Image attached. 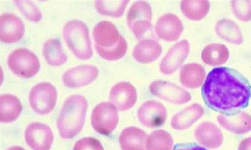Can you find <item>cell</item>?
Masks as SVG:
<instances>
[{
    "label": "cell",
    "mask_w": 251,
    "mask_h": 150,
    "mask_svg": "<svg viewBox=\"0 0 251 150\" xmlns=\"http://www.w3.org/2000/svg\"><path fill=\"white\" fill-rule=\"evenodd\" d=\"M195 133L197 141L206 148L216 149L222 145V131L212 122H203L197 128Z\"/></svg>",
    "instance_id": "cell-18"
},
{
    "label": "cell",
    "mask_w": 251,
    "mask_h": 150,
    "mask_svg": "<svg viewBox=\"0 0 251 150\" xmlns=\"http://www.w3.org/2000/svg\"><path fill=\"white\" fill-rule=\"evenodd\" d=\"M230 57L228 49L221 44H211L204 48L202 58L210 66H219L226 63Z\"/></svg>",
    "instance_id": "cell-26"
},
{
    "label": "cell",
    "mask_w": 251,
    "mask_h": 150,
    "mask_svg": "<svg viewBox=\"0 0 251 150\" xmlns=\"http://www.w3.org/2000/svg\"><path fill=\"white\" fill-rule=\"evenodd\" d=\"M73 150H104V148L97 139L86 137L77 141Z\"/></svg>",
    "instance_id": "cell-32"
},
{
    "label": "cell",
    "mask_w": 251,
    "mask_h": 150,
    "mask_svg": "<svg viewBox=\"0 0 251 150\" xmlns=\"http://www.w3.org/2000/svg\"><path fill=\"white\" fill-rule=\"evenodd\" d=\"M173 150H207L206 148L194 143L178 144Z\"/></svg>",
    "instance_id": "cell-33"
},
{
    "label": "cell",
    "mask_w": 251,
    "mask_h": 150,
    "mask_svg": "<svg viewBox=\"0 0 251 150\" xmlns=\"http://www.w3.org/2000/svg\"><path fill=\"white\" fill-rule=\"evenodd\" d=\"M217 35L232 44H241L243 42V34L239 27L232 20H220L215 26Z\"/></svg>",
    "instance_id": "cell-24"
},
{
    "label": "cell",
    "mask_w": 251,
    "mask_h": 150,
    "mask_svg": "<svg viewBox=\"0 0 251 150\" xmlns=\"http://www.w3.org/2000/svg\"><path fill=\"white\" fill-rule=\"evenodd\" d=\"M43 54L47 63L51 66H60L67 61V56L60 42L56 39H50L45 43Z\"/></svg>",
    "instance_id": "cell-25"
},
{
    "label": "cell",
    "mask_w": 251,
    "mask_h": 150,
    "mask_svg": "<svg viewBox=\"0 0 251 150\" xmlns=\"http://www.w3.org/2000/svg\"><path fill=\"white\" fill-rule=\"evenodd\" d=\"M8 65L13 73L23 78H30L40 70L38 57L27 49L13 51L9 56Z\"/></svg>",
    "instance_id": "cell-5"
},
{
    "label": "cell",
    "mask_w": 251,
    "mask_h": 150,
    "mask_svg": "<svg viewBox=\"0 0 251 150\" xmlns=\"http://www.w3.org/2000/svg\"><path fill=\"white\" fill-rule=\"evenodd\" d=\"M204 114V110L201 105L193 104L175 114L171 120L172 127L176 130H184L198 121Z\"/></svg>",
    "instance_id": "cell-20"
},
{
    "label": "cell",
    "mask_w": 251,
    "mask_h": 150,
    "mask_svg": "<svg viewBox=\"0 0 251 150\" xmlns=\"http://www.w3.org/2000/svg\"><path fill=\"white\" fill-rule=\"evenodd\" d=\"M25 138L27 145L33 150H49L52 147L54 136L48 125L34 122L26 129Z\"/></svg>",
    "instance_id": "cell-10"
},
{
    "label": "cell",
    "mask_w": 251,
    "mask_h": 150,
    "mask_svg": "<svg viewBox=\"0 0 251 150\" xmlns=\"http://www.w3.org/2000/svg\"><path fill=\"white\" fill-rule=\"evenodd\" d=\"M162 52V47L157 42L147 39L142 40L136 46L134 57L139 63H151L160 56Z\"/></svg>",
    "instance_id": "cell-21"
},
{
    "label": "cell",
    "mask_w": 251,
    "mask_h": 150,
    "mask_svg": "<svg viewBox=\"0 0 251 150\" xmlns=\"http://www.w3.org/2000/svg\"><path fill=\"white\" fill-rule=\"evenodd\" d=\"M63 35L71 52L79 59L88 60L93 55L89 32L84 23L74 20L68 21L63 28Z\"/></svg>",
    "instance_id": "cell-4"
},
{
    "label": "cell",
    "mask_w": 251,
    "mask_h": 150,
    "mask_svg": "<svg viewBox=\"0 0 251 150\" xmlns=\"http://www.w3.org/2000/svg\"><path fill=\"white\" fill-rule=\"evenodd\" d=\"M238 150H251V137L242 141Z\"/></svg>",
    "instance_id": "cell-34"
},
{
    "label": "cell",
    "mask_w": 251,
    "mask_h": 150,
    "mask_svg": "<svg viewBox=\"0 0 251 150\" xmlns=\"http://www.w3.org/2000/svg\"><path fill=\"white\" fill-rule=\"evenodd\" d=\"M147 141L145 131L136 127L126 128L119 137L122 150H146Z\"/></svg>",
    "instance_id": "cell-19"
},
{
    "label": "cell",
    "mask_w": 251,
    "mask_h": 150,
    "mask_svg": "<svg viewBox=\"0 0 251 150\" xmlns=\"http://www.w3.org/2000/svg\"><path fill=\"white\" fill-rule=\"evenodd\" d=\"M118 122V111L113 104L103 102L97 105L93 110L91 125L99 134L109 135L116 129Z\"/></svg>",
    "instance_id": "cell-6"
},
{
    "label": "cell",
    "mask_w": 251,
    "mask_h": 150,
    "mask_svg": "<svg viewBox=\"0 0 251 150\" xmlns=\"http://www.w3.org/2000/svg\"><path fill=\"white\" fill-rule=\"evenodd\" d=\"M202 92L209 107L228 114L247 107L251 97V86L240 72L230 68L220 67L208 74Z\"/></svg>",
    "instance_id": "cell-1"
},
{
    "label": "cell",
    "mask_w": 251,
    "mask_h": 150,
    "mask_svg": "<svg viewBox=\"0 0 251 150\" xmlns=\"http://www.w3.org/2000/svg\"><path fill=\"white\" fill-rule=\"evenodd\" d=\"M14 2L31 21H39L41 20L42 15L40 10L30 1H14Z\"/></svg>",
    "instance_id": "cell-31"
},
{
    "label": "cell",
    "mask_w": 251,
    "mask_h": 150,
    "mask_svg": "<svg viewBox=\"0 0 251 150\" xmlns=\"http://www.w3.org/2000/svg\"><path fill=\"white\" fill-rule=\"evenodd\" d=\"M173 145L171 135L164 130L155 131L147 137V150H172Z\"/></svg>",
    "instance_id": "cell-28"
},
{
    "label": "cell",
    "mask_w": 251,
    "mask_h": 150,
    "mask_svg": "<svg viewBox=\"0 0 251 150\" xmlns=\"http://www.w3.org/2000/svg\"><path fill=\"white\" fill-rule=\"evenodd\" d=\"M137 93L134 85L128 82H121L113 86L110 100L120 111H127L134 106Z\"/></svg>",
    "instance_id": "cell-13"
},
{
    "label": "cell",
    "mask_w": 251,
    "mask_h": 150,
    "mask_svg": "<svg viewBox=\"0 0 251 150\" xmlns=\"http://www.w3.org/2000/svg\"><path fill=\"white\" fill-rule=\"evenodd\" d=\"M204 68L196 63L187 64L180 72V82L184 86L190 89H197L202 85L205 78Z\"/></svg>",
    "instance_id": "cell-23"
},
{
    "label": "cell",
    "mask_w": 251,
    "mask_h": 150,
    "mask_svg": "<svg viewBox=\"0 0 251 150\" xmlns=\"http://www.w3.org/2000/svg\"><path fill=\"white\" fill-rule=\"evenodd\" d=\"M190 52V44L184 40L175 44L164 56L159 69L164 75H171L182 65Z\"/></svg>",
    "instance_id": "cell-11"
},
{
    "label": "cell",
    "mask_w": 251,
    "mask_h": 150,
    "mask_svg": "<svg viewBox=\"0 0 251 150\" xmlns=\"http://www.w3.org/2000/svg\"><path fill=\"white\" fill-rule=\"evenodd\" d=\"M7 150H25L24 148H21V147H12V148H10V149Z\"/></svg>",
    "instance_id": "cell-35"
},
{
    "label": "cell",
    "mask_w": 251,
    "mask_h": 150,
    "mask_svg": "<svg viewBox=\"0 0 251 150\" xmlns=\"http://www.w3.org/2000/svg\"><path fill=\"white\" fill-rule=\"evenodd\" d=\"M165 107L157 101H147L139 108L138 117L142 125L148 128L162 126L167 119Z\"/></svg>",
    "instance_id": "cell-12"
},
{
    "label": "cell",
    "mask_w": 251,
    "mask_h": 150,
    "mask_svg": "<svg viewBox=\"0 0 251 150\" xmlns=\"http://www.w3.org/2000/svg\"><path fill=\"white\" fill-rule=\"evenodd\" d=\"M23 107L18 97L11 94L1 95L0 98V120L1 122H12L21 114Z\"/></svg>",
    "instance_id": "cell-22"
},
{
    "label": "cell",
    "mask_w": 251,
    "mask_h": 150,
    "mask_svg": "<svg viewBox=\"0 0 251 150\" xmlns=\"http://www.w3.org/2000/svg\"><path fill=\"white\" fill-rule=\"evenodd\" d=\"M218 121L223 128L235 134H246L251 130V116L246 112L222 114L218 116Z\"/></svg>",
    "instance_id": "cell-17"
},
{
    "label": "cell",
    "mask_w": 251,
    "mask_h": 150,
    "mask_svg": "<svg viewBox=\"0 0 251 150\" xmlns=\"http://www.w3.org/2000/svg\"><path fill=\"white\" fill-rule=\"evenodd\" d=\"M181 9L189 19L202 20L210 10V3L208 1H182Z\"/></svg>",
    "instance_id": "cell-27"
},
{
    "label": "cell",
    "mask_w": 251,
    "mask_h": 150,
    "mask_svg": "<svg viewBox=\"0 0 251 150\" xmlns=\"http://www.w3.org/2000/svg\"><path fill=\"white\" fill-rule=\"evenodd\" d=\"M24 25L19 18L12 14H4L0 19V38L5 43L19 41L24 34Z\"/></svg>",
    "instance_id": "cell-16"
},
{
    "label": "cell",
    "mask_w": 251,
    "mask_h": 150,
    "mask_svg": "<svg viewBox=\"0 0 251 150\" xmlns=\"http://www.w3.org/2000/svg\"><path fill=\"white\" fill-rule=\"evenodd\" d=\"M232 10L238 19L243 21L251 20V1H232Z\"/></svg>",
    "instance_id": "cell-30"
},
{
    "label": "cell",
    "mask_w": 251,
    "mask_h": 150,
    "mask_svg": "<svg viewBox=\"0 0 251 150\" xmlns=\"http://www.w3.org/2000/svg\"><path fill=\"white\" fill-rule=\"evenodd\" d=\"M152 10L146 1L134 3L128 14V24L138 40L151 29Z\"/></svg>",
    "instance_id": "cell-8"
},
{
    "label": "cell",
    "mask_w": 251,
    "mask_h": 150,
    "mask_svg": "<svg viewBox=\"0 0 251 150\" xmlns=\"http://www.w3.org/2000/svg\"><path fill=\"white\" fill-rule=\"evenodd\" d=\"M99 75L94 66H79L66 71L63 76L64 85L69 88H78L93 83Z\"/></svg>",
    "instance_id": "cell-14"
},
{
    "label": "cell",
    "mask_w": 251,
    "mask_h": 150,
    "mask_svg": "<svg viewBox=\"0 0 251 150\" xmlns=\"http://www.w3.org/2000/svg\"><path fill=\"white\" fill-rule=\"evenodd\" d=\"M149 89L151 94L169 103L182 105L191 100V95L187 91L170 82H153Z\"/></svg>",
    "instance_id": "cell-9"
},
{
    "label": "cell",
    "mask_w": 251,
    "mask_h": 150,
    "mask_svg": "<svg viewBox=\"0 0 251 150\" xmlns=\"http://www.w3.org/2000/svg\"><path fill=\"white\" fill-rule=\"evenodd\" d=\"M57 91L55 86L49 83L35 85L29 94L31 107L41 115L49 114L55 107L57 102Z\"/></svg>",
    "instance_id": "cell-7"
},
{
    "label": "cell",
    "mask_w": 251,
    "mask_h": 150,
    "mask_svg": "<svg viewBox=\"0 0 251 150\" xmlns=\"http://www.w3.org/2000/svg\"><path fill=\"white\" fill-rule=\"evenodd\" d=\"M94 38L98 54L105 60H119L126 53V41L110 21H100L97 24L94 29Z\"/></svg>",
    "instance_id": "cell-2"
},
{
    "label": "cell",
    "mask_w": 251,
    "mask_h": 150,
    "mask_svg": "<svg viewBox=\"0 0 251 150\" xmlns=\"http://www.w3.org/2000/svg\"><path fill=\"white\" fill-rule=\"evenodd\" d=\"M183 24L176 15L167 14L161 17L156 25V32L159 38L166 41H176L182 35Z\"/></svg>",
    "instance_id": "cell-15"
},
{
    "label": "cell",
    "mask_w": 251,
    "mask_h": 150,
    "mask_svg": "<svg viewBox=\"0 0 251 150\" xmlns=\"http://www.w3.org/2000/svg\"><path fill=\"white\" fill-rule=\"evenodd\" d=\"M87 108V100L83 96L73 95L68 97L58 120L59 133L62 138H73L82 130Z\"/></svg>",
    "instance_id": "cell-3"
},
{
    "label": "cell",
    "mask_w": 251,
    "mask_h": 150,
    "mask_svg": "<svg viewBox=\"0 0 251 150\" xmlns=\"http://www.w3.org/2000/svg\"><path fill=\"white\" fill-rule=\"evenodd\" d=\"M128 1H96L98 12L101 15L120 17L123 15Z\"/></svg>",
    "instance_id": "cell-29"
}]
</instances>
